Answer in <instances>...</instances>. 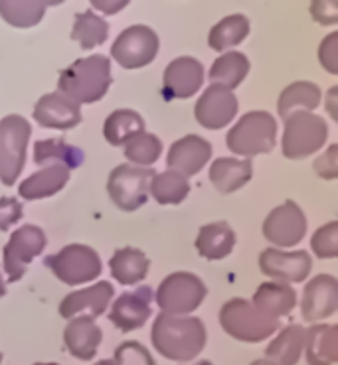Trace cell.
<instances>
[{
  "mask_svg": "<svg viewBox=\"0 0 338 365\" xmlns=\"http://www.w3.org/2000/svg\"><path fill=\"white\" fill-rule=\"evenodd\" d=\"M152 346L172 361H190L206 346V328L192 316L161 314L152 324Z\"/></svg>",
  "mask_w": 338,
  "mask_h": 365,
  "instance_id": "6da1fadb",
  "label": "cell"
},
{
  "mask_svg": "<svg viewBox=\"0 0 338 365\" xmlns=\"http://www.w3.org/2000/svg\"><path fill=\"white\" fill-rule=\"evenodd\" d=\"M113 83L111 77V61L101 53L74 61L69 68L59 71V93L69 97L77 105H89L105 97L107 89Z\"/></svg>",
  "mask_w": 338,
  "mask_h": 365,
  "instance_id": "7a4b0ae2",
  "label": "cell"
},
{
  "mask_svg": "<svg viewBox=\"0 0 338 365\" xmlns=\"http://www.w3.org/2000/svg\"><path fill=\"white\" fill-rule=\"evenodd\" d=\"M220 324L224 331L234 340L247 341V344L267 340L281 326L277 318L263 314L262 310H257L244 298H232L222 306Z\"/></svg>",
  "mask_w": 338,
  "mask_h": 365,
  "instance_id": "3957f363",
  "label": "cell"
},
{
  "mask_svg": "<svg viewBox=\"0 0 338 365\" xmlns=\"http://www.w3.org/2000/svg\"><path fill=\"white\" fill-rule=\"evenodd\" d=\"M277 120L267 110H249L232 127L226 136V145L239 156L267 154L275 148Z\"/></svg>",
  "mask_w": 338,
  "mask_h": 365,
  "instance_id": "277c9868",
  "label": "cell"
},
{
  "mask_svg": "<svg viewBox=\"0 0 338 365\" xmlns=\"http://www.w3.org/2000/svg\"><path fill=\"white\" fill-rule=\"evenodd\" d=\"M327 123L307 110H295L285 119L283 133V154L289 160H301L321 150L327 143Z\"/></svg>",
  "mask_w": 338,
  "mask_h": 365,
  "instance_id": "5b68a950",
  "label": "cell"
},
{
  "mask_svg": "<svg viewBox=\"0 0 338 365\" xmlns=\"http://www.w3.org/2000/svg\"><path fill=\"white\" fill-rule=\"evenodd\" d=\"M30 133V123L20 115L0 120V182L4 186H14L22 174Z\"/></svg>",
  "mask_w": 338,
  "mask_h": 365,
  "instance_id": "8992f818",
  "label": "cell"
},
{
  "mask_svg": "<svg viewBox=\"0 0 338 365\" xmlns=\"http://www.w3.org/2000/svg\"><path fill=\"white\" fill-rule=\"evenodd\" d=\"M44 264L54 272V277L69 287H77L89 280H95L103 271L101 257L87 245H68L56 255L46 257Z\"/></svg>",
  "mask_w": 338,
  "mask_h": 365,
  "instance_id": "52a82bcc",
  "label": "cell"
},
{
  "mask_svg": "<svg viewBox=\"0 0 338 365\" xmlns=\"http://www.w3.org/2000/svg\"><path fill=\"white\" fill-rule=\"evenodd\" d=\"M206 292V284L192 272H172L156 290V304L164 314L184 316L202 304Z\"/></svg>",
  "mask_w": 338,
  "mask_h": 365,
  "instance_id": "ba28073f",
  "label": "cell"
},
{
  "mask_svg": "<svg viewBox=\"0 0 338 365\" xmlns=\"http://www.w3.org/2000/svg\"><path fill=\"white\" fill-rule=\"evenodd\" d=\"M156 172L139 168L133 164H121L109 174L107 192L113 204L123 212H136L149 200V182Z\"/></svg>",
  "mask_w": 338,
  "mask_h": 365,
  "instance_id": "9c48e42d",
  "label": "cell"
},
{
  "mask_svg": "<svg viewBox=\"0 0 338 365\" xmlns=\"http://www.w3.org/2000/svg\"><path fill=\"white\" fill-rule=\"evenodd\" d=\"M159 53V36L149 26L136 24L123 30L111 48V56L121 68L141 69Z\"/></svg>",
  "mask_w": 338,
  "mask_h": 365,
  "instance_id": "30bf717a",
  "label": "cell"
},
{
  "mask_svg": "<svg viewBox=\"0 0 338 365\" xmlns=\"http://www.w3.org/2000/svg\"><path fill=\"white\" fill-rule=\"evenodd\" d=\"M46 233L38 225H22L10 235L9 243L2 249L4 271L10 282H16L26 274L28 264L46 249Z\"/></svg>",
  "mask_w": 338,
  "mask_h": 365,
  "instance_id": "8fae6325",
  "label": "cell"
},
{
  "mask_svg": "<svg viewBox=\"0 0 338 365\" xmlns=\"http://www.w3.org/2000/svg\"><path fill=\"white\" fill-rule=\"evenodd\" d=\"M307 233V217L303 210L287 200L279 207L271 210L269 215L263 221V235L265 239L277 247H291L303 241Z\"/></svg>",
  "mask_w": 338,
  "mask_h": 365,
  "instance_id": "7c38bea8",
  "label": "cell"
},
{
  "mask_svg": "<svg viewBox=\"0 0 338 365\" xmlns=\"http://www.w3.org/2000/svg\"><path fill=\"white\" fill-rule=\"evenodd\" d=\"M194 115L204 128L218 130L228 127V123H232L237 115L236 95L226 87L210 86L196 103Z\"/></svg>",
  "mask_w": 338,
  "mask_h": 365,
  "instance_id": "4fadbf2b",
  "label": "cell"
},
{
  "mask_svg": "<svg viewBox=\"0 0 338 365\" xmlns=\"http://www.w3.org/2000/svg\"><path fill=\"white\" fill-rule=\"evenodd\" d=\"M204 66L196 58H177L170 61L162 77V95L166 101L188 99L202 87Z\"/></svg>",
  "mask_w": 338,
  "mask_h": 365,
  "instance_id": "5bb4252c",
  "label": "cell"
},
{
  "mask_svg": "<svg viewBox=\"0 0 338 365\" xmlns=\"http://www.w3.org/2000/svg\"><path fill=\"white\" fill-rule=\"evenodd\" d=\"M152 290L141 287L133 292H123L111 308V324L121 331H133L143 328L151 316Z\"/></svg>",
  "mask_w": 338,
  "mask_h": 365,
  "instance_id": "9a60e30c",
  "label": "cell"
},
{
  "mask_svg": "<svg viewBox=\"0 0 338 365\" xmlns=\"http://www.w3.org/2000/svg\"><path fill=\"white\" fill-rule=\"evenodd\" d=\"M313 259L307 251H279V249H265L259 255V269L271 279L289 280V282H303L311 272Z\"/></svg>",
  "mask_w": 338,
  "mask_h": 365,
  "instance_id": "2e32d148",
  "label": "cell"
},
{
  "mask_svg": "<svg viewBox=\"0 0 338 365\" xmlns=\"http://www.w3.org/2000/svg\"><path fill=\"white\" fill-rule=\"evenodd\" d=\"M338 310V280L332 274L314 277L303 294L301 314L309 322H319Z\"/></svg>",
  "mask_w": 338,
  "mask_h": 365,
  "instance_id": "e0dca14e",
  "label": "cell"
},
{
  "mask_svg": "<svg viewBox=\"0 0 338 365\" xmlns=\"http://www.w3.org/2000/svg\"><path fill=\"white\" fill-rule=\"evenodd\" d=\"M34 119L44 128L69 130L81 123V107L59 91L46 93L34 105Z\"/></svg>",
  "mask_w": 338,
  "mask_h": 365,
  "instance_id": "ac0fdd59",
  "label": "cell"
},
{
  "mask_svg": "<svg viewBox=\"0 0 338 365\" xmlns=\"http://www.w3.org/2000/svg\"><path fill=\"white\" fill-rule=\"evenodd\" d=\"M212 158V145L204 140L202 136L188 135L182 136L174 145L170 146L166 164L172 172L180 176H194L206 166Z\"/></svg>",
  "mask_w": 338,
  "mask_h": 365,
  "instance_id": "d6986e66",
  "label": "cell"
},
{
  "mask_svg": "<svg viewBox=\"0 0 338 365\" xmlns=\"http://www.w3.org/2000/svg\"><path fill=\"white\" fill-rule=\"evenodd\" d=\"M113 298V287L107 280H101L89 289H81L71 292L61 300L59 304V314L66 320L76 318L77 314H85L89 318H97L105 312V308Z\"/></svg>",
  "mask_w": 338,
  "mask_h": 365,
  "instance_id": "ffe728a7",
  "label": "cell"
},
{
  "mask_svg": "<svg viewBox=\"0 0 338 365\" xmlns=\"http://www.w3.org/2000/svg\"><path fill=\"white\" fill-rule=\"evenodd\" d=\"M103 340L101 328L89 316H76L71 318L64 330V344L69 354L81 361L94 359L97 348Z\"/></svg>",
  "mask_w": 338,
  "mask_h": 365,
  "instance_id": "44dd1931",
  "label": "cell"
},
{
  "mask_svg": "<svg viewBox=\"0 0 338 365\" xmlns=\"http://www.w3.org/2000/svg\"><path fill=\"white\" fill-rule=\"evenodd\" d=\"M304 354L309 365H334L338 361V328L314 324L304 330Z\"/></svg>",
  "mask_w": 338,
  "mask_h": 365,
  "instance_id": "7402d4cb",
  "label": "cell"
},
{
  "mask_svg": "<svg viewBox=\"0 0 338 365\" xmlns=\"http://www.w3.org/2000/svg\"><path fill=\"white\" fill-rule=\"evenodd\" d=\"M85 160L81 148L68 145L64 138H46L34 145V162L38 166H66L69 172L79 168Z\"/></svg>",
  "mask_w": 338,
  "mask_h": 365,
  "instance_id": "603a6c76",
  "label": "cell"
},
{
  "mask_svg": "<svg viewBox=\"0 0 338 365\" xmlns=\"http://www.w3.org/2000/svg\"><path fill=\"white\" fill-rule=\"evenodd\" d=\"M236 245V233L226 221L202 225L196 237V249L204 259L208 261H220L232 253Z\"/></svg>",
  "mask_w": 338,
  "mask_h": 365,
  "instance_id": "cb8c5ba5",
  "label": "cell"
},
{
  "mask_svg": "<svg viewBox=\"0 0 338 365\" xmlns=\"http://www.w3.org/2000/svg\"><path fill=\"white\" fill-rule=\"evenodd\" d=\"M252 304L257 310H262L263 314L279 320L281 316L291 314V310L297 304V294L295 290L283 282H263L255 290Z\"/></svg>",
  "mask_w": 338,
  "mask_h": 365,
  "instance_id": "d4e9b609",
  "label": "cell"
},
{
  "mask_svg": "<svg viewBox=\"0 0 338 365\" xmlns=\"http://www.w3.org/2000/svg\"><path fill=\"white\" fill-rule=\"evenodd\" d=\"M68 182L69 170L66 166H46L44 170L36 172L30 178H26L18 187V194L28 202L44 200V197L58 194L59 190L66 187Z\"/></svg>",
  "mask_w": 338,
  "mask_h": 365,
  "instance_id": "484cf974",
  "label": "cell"
},
{
  "mask_svg": "<svg viewBox=\"0 0 338 365\" xmlns=\"http://www.w3.org/2000/svg\"><path fill=\"white\" fill-rule=\"evenodd\" d=\"M109 267L113 279H117L119 284L131 287L146 279L151 261L149 257H144L143 251H139L135 247H123L113 253Z\"/></svg>",
  "mask_w": 338,
  "mask_h": 365,
  "instance_id": "4316f807",
  "label": "cell"
},
{
  "mask_svg": "<svg viewBox=\"0 0 338 365\" xmlns=\"http://www.w3.org/2000/svg\"><path fill=\"white\" fill-rule=\"evenodd\" d=\"M252 162L237 158H218L212 162L210 182L220 194H234L252 180Z\"/></svg>",
  "mask_w": 338,
  "mask_h": 365,
  "instance_id": "83f0119b",
  "label": "cell"
},
{
  "mask_svg": "<svg viewBox=\"0 0 338 365\" xmlns=\"http://www.w3.org/2000/svg\"><path fill=\"white\" fill-rule=\"evenodd\" d=\"M304 346V328L301 324H291L271 341L265 356L275 365H297Z\"/></svg>",
  "mask_w": 338,
  "mask_h": 365,
  "instance_id": "f1b7e54d",
  "label": "cell"
},
{
  "mask_svg": "<svg viewBox=\"0 0 338 365\" xmlns=\"http://www.w3.org/2000/svg\"><path fill=\"white\" fill-rule=\"evenodd\" d=\"M249 71V60L242 51H228L222 53L218 60L212 63L210 81L212 86H222L226 89H236Z\"/></svg>",
  "mask_w": 338,
  "mask_h": 365,
  "instance_id": "f546056e",
  "label": "cell"
},
{
  "mask_svg": "<svg viewBox=\"0 0 338 365\" xmlns=\"http://www.w3.org/2000/svg\"><path fill=\"white\" fill-rule=\"evenodd\" d=\"M139 133H144V120L131 109L113 110L103 125V136L113 146H123Z\"/></svg>",
  "mask_w": 338,
  "mask_h": 365,
  "instance_id": "4dcf8cb0",
  "label": "cell"
},
{
  "mask_svg": "<svg viewBox=\"0 0 338 365\" xmlns=\"http://www.w3.org/2000/svg\"><path fill=\"white\" fill-rule=\"evenodd\" d=\"M50 4H59V2H44V0H0V16L4 22H9L14 28H32L40 24L44 18V12Z\"/></svg>",
  "mask_w": 338,
  "mask_h": 365,
  "instance_id": "1f68e13d",
  "label": "cell"
},
{
  "mask_svg": "<svg viewBox=\"0 0 338 365\" xmlns=\"http://www.w3.org/2000/svg\"><path fill=\"white\" fill-rule=\"evenodd\" d=\"M321 89L311 83V81H297L291 83L287 89H283V93L279 97V115L283 119H287L289 115H293L297 109L309 110L317 109L321 105Z\"/></svg>",
  "mask_w": 338,
  "mask_h": 365,
  "instance_id": "d6a6232c",
  "label": "cell"
},
{
  "mask_svg": "<svg viewBox=\"0 0 338 365\" xmlns=\"http://www.w3.org/2000/svg\"><path fill=\"white\" fill-rule=\"evenodd\" d=\"M249 34V20L244 14H232L220 20L208 34V43L214 51H226L242 43Z\"/></svg>",
  "mask_w": 338,
  "mask_h": 365,
  "instance_id": "836d02e7",
  "label": "cell"
},
{
  "mask_svg": "<svg viewBox=\"0 0 338 365\" xmlns=\"http://www.w3.org/2000/svg\"><path fill=\"white\" fill-rule=\"evenodd\" d=\"M107 36H109V24L101 16H97L91 10L77 12L76 24L69 38L79 42L84 50H94L95 46L107 40Z\"/></svg>",
  "mask_w": 338,
  "mask_h": 365,
  "instance_id": "e575fe53",
  "label": "cell"
},
{
  "mask_svg": "<svg viewBox=\"0 0 338 365\" xmlns=\"http://www.w3.org/2000/svg\"><path fill=\"white\" fill-rule=\"evenodd\" d=\"M190 194V184L177 172H161L151 178V195L162 205L180 204Z\"/></svg>",
  "mask_w": 338,
  "mask_h": 365,
  "instance_id": "d590c367",
  "label": "cell"
},
{
  "mask_svg": "<svg viewBox=\"0 0 338 365\" xmlns=\"http://www.w3.org/2000/svg\"><path fill=\"white\" fill-rule=\"evenodd\" d=\"M162 153V143L159 136L151 133H139L131 140L125 143V156L129 162H135L139 166L151 168L154 162L159 160Z\"/></svg>",
  "mask_w": 338,
  "mask_h": 365,
  "instance_id": "8d00e7d4",
  "label": "cell"
},
{
  "mask_svg": "<svg viewBox=\"0 0 338 365\" xmlns=\"http://www.w3.org/2000/svg\"><path fill=\"white\" fill-rule=\"evenodd\" d=\"M313 251L321 259H334L338 255V223L330 221L327 225H322L321 230H317L313 235Z\"/></svg>",
  "mask_w": 338,
  "mask_h": 365,
  "instance_id": "74e56055",
  "label": "cell"
},
{
  "mask_svg": "<svg viewBox=\"0 0 338 365\" xmlns=\"http://www.w3.org/2000/svg\"><path fill=\"white\" fill-rule=\"evenodd\" d=\"M115 365H156L154 359L149 354V349L144 348L139 341H123L115 349Z\"/></svg>",
  "mask_w": 338,
  "mask_h": 365,
  "instance_id": "f35d334b",
  "label": "cell"
},
{
  "mask_svg": "<svg viewBox=\"0 0 338 365\" xmlns=\"http://www.w3.org/2000/svg\"><path fill=\"white\" fill-rule=\"evenodd\" d=\"M24 207L16 197H0V231H6L10 225H14L22 220Z\"/></svg>",
  "mask_w": 338,
  "mask_h": 365,
  "instance_id": "ab89813d",
  "label": "cell"
},
{
  "mask_svg": "<svg viewBox=\"0 0 338 365\" xmlns=\"http://www.w3.org/2000/svg\"><path fill=\"white\" fill-rule=\"evenodd\" d=\"M337 156H338V146L332 145L327 153L322 154L321 158H317V162H314V170H317V174L327 180L337 178V174H338Z\"/></svg>",
  "mask_w": 338,
  "mask_h": 365,
  "instance_id": "60d3db41",
  "label": "cell"
},
{
  "mask_svg": "<svg viewBox=\"0 0 338 365\" xmlns=\"http://www.w3.org/2000/svg\"><path fill=\"white\" fill-rule=\"evenodd\" d=\"M337 40L338 34H330L324 42L321 43V50H319V60L324 68L329 69L330 73H338L337 68Z\"/></svg>",
  "mask_w": 338,
  "mask_h": 365,
  "instance_id": "b9f144b4",
  "label": "cell"
},
{
  "mask_svg": "<svg viewBox=\"0 0 338 365\" xmlns=\"http://www.w3.org/2000/svg\"><path fill=\"white\" fill-rule=\"evenodd\" d=\"M313 16L319 24H337L338 6L337 2H313Z\"/></svg>",
  "mask_w": 338,
  "mask_h": 365,
  "instance_id": "7bdbcfd3",
  "label": "cell"
},
{
  "mask_svg": "<svg viewBox=\"0 0 338 365\" xmlns=\"http://www.w3.org/2000/svg\"><path fill=\"white\" fill-rule=\"evenodd\" d=\"M91 4H94L95 9L105 10V12H117V10L125 9L129 2H125V0L123 2H99V0H94Z\"/></svg>",
  "mask_w": 338,
  "mask_h": 365,
  "instance_id": "ee69618b",
  "label": "cell"
},
{
  "mask_svg": "<svg viewBox=\"0 0 338 365\" xmlns=\"http://www.w3.org/2000/svg\"><path fill=\"white\" fill-rule=\"evenodd\" d=\"M252 365H275V364L269 361L267 357H263V359H255V361H252Z\"/></svg>",
  "mask_w": 338,
  "mask_h": 365,
  "instance_id": "f6af8a7d",
  "label": "cell"
},
{
  "mask_svg": "<svg viewBox=\"0 0 338 365\" xmlns=\"http://www.w3.org/2000/svg\"><path fill=\"white\" fill-rule=\"evenodd\" d=\"M6 294V284H4V279H2V274H0V298Z\"/></svg>",
  "mask_w": 338,
  "mask_h": 365,
  "instance_id": "bcb514c9",
  "label": "cell"
},
{
  "mask_svg": "<svg viewBox=\"0 0 338 365\" xmlns=\"http://www.w3.org/2000/svg\"><path fill=\"white\" fill-rule=\"evenodd\" d=\"M95 365H115L111 359H103V361H99V364H95Z\"/></svg>",
  "mask_w": 338,
  "mask_h": 365,
  "instance_id": "7dc6e473",
  "label": "cell"
},
{
  "mask_svg": "<svg viewBox=\"0 0 338 365\" xmlns=\"http://www.w3.org/2000/svg\"><path fill=\"white\" fill-rule=\"evenodd\" d=\"M194 365H212L210 361H206V359H202V361H198V364H194Z\"/></svg>",
  "mask_w": 338,
  "mask_h": 365,
  "instance_id": "c3c4849f",
  "label": "cell"
},
{
  "mask_svg": "<svg viewBox=\"0 0 338 365\" xmlns=\"http://www.w3.org/2000/svg\"><path fill=\"white\" fill-rule=\"evenodd\" d=\"M34 365H59V364H34Z\"/></svg>",
  "mask_w": 338,
  "mask_h": 365,
  "instance_id": "681fc988",
  "label": "cell"
},
{
  "mask_svg": "<svg viewBox=\"0 0 338 365\" xmlns=\"http://www.w3.org/2000/svg\"><path fill=\"white\" fill-rule=\"evenodd\" d=\"M0 364H2V354H0Z\"/></svg>",
  "mask_w": 338,
  "mask_h": 365,
  "instance_id": "f907efd6",
  "label": "cell"
}]
</instances>
